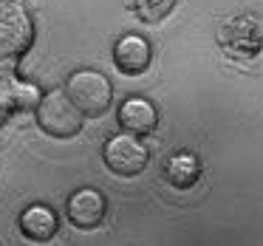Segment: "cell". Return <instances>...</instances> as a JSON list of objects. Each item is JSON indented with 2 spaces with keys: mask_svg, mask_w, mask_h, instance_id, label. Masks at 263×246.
I'll list each match as a JSON object with an SVG mask.
<instances>
[{
  "mask_svg": "<svg viewBox=\"0 0 263 246\" xmlns=\"http://www.w3.org/2000/svg\"><path fill=\"white\" fill-rule=\"evenodd\" d=\"M65 93L85 116L105 113L114 99V88H110L108 77L99 71H77L65 85Z\"/></svg>",
  "mask_w": 263,
  "mask_h": 246,
  "instance_id": "1",
  "label": "cell"
},
{
  "mask_svg": "<svg viewBox=\"0 0 263 246\" xmlns=\"http://www.w3.org/2000/svg\"><path fill=\"white\" fill-rule=\"evenodd\" d=\"M37 122L46 133L57 139H71L82 127V110L68 99V93H48L37 105Z\"/></svg>",
  "mask_w": 263,
  "mask_h": 246,
  "instance_id": "2",
  "label": "cell"
},
{
  "mask_svg": "<svg viewBox=\"0 0 263 246\" xmlns=\"http://www.w3.org/2000/svg\"><path fill=\"white\" fill-rule=\"evenodd\" d=\"M31 40V20L17 3H0V63L26 51Z\"/></svg>",
  "mask_w": 263,
  "mask_h": 246,
  "instance_id": "3",
  "label": "cell"
},
{
  "mask_svg": "<svg viewBox=\"0 0 263 246\" xmlns=\"http://www.w3.org/2000/svg\"><path fill=\"white\" fill-rule=\"evenodd\" d=\"M105 164L116 176H139L147 167V147L133 133L114 136L105 144Z\"/></svg>",
  "mask_w": 263,
  "mask_h": 246,
  "instance_id": "4",
  "label": "cell"
},
{
  "mask_svg": "<svg viewBox=\"0 0 263 246\" xmlns=\"http://www.w3.org/2000/svg\"><path fill=\"white\" fill-rule=\"evenodd\" d=\"M68 218L80 229H93L105 218V198L97 190H80L68 198Z\"/></svg>",
  "mask_w": 263,
  "mask_h": 246,
  "instance_id": "5",
  "label": "cell"
},
{
  "mask_svg": "<svg viewBox=\"0 0 263 246\" xmlns=\"http://www.w3.org/2000/svg\"><path fill=\"white\" fill-rule=\"evenodd\" d=\"M114 60L119 65V71H125V74H142L150 65V43L139 34L122 37L114 48Z\"/></svg>",
  "mask_w": 263,
  "mask_h": 246,
  "instance_id": "6",
  "label": "cell"
},
{
  "mask_svg": "<svg viewBox=\"0 0 263 246\" xmlns=\"http://www.w3.org/2000/svg\"><path fill=\"white\" fill-rule=\"evenodd\" d=\"M119 125L133 136H147L159 125V113L147 99H127L119 108Z\"/></svg>",
  "mask_w": 263,
  "mask_h": 246,
  "instance_id": "7",
  "label": "cell"
},
{
  "mask_svg": "<svg viewBox=\"0 0 263 246\" xmlns=\"http://www.w3.org/2000/svg\"><path fill=\"white\" fill-rule=\"evenodd\" d=\"M20 229L29 240H37V243H46V240L54 238L57 232V215L46 206H29V210L20 215Z\"/></svg>",
  "mask_w": 263,
  "mask_h": 246,
  "instance_id": "8",
  "label": "cell"
},
{
  "mask_svg": "<svg viewBox=\"0 0 263 246\" xmlns=\"http://www.w3.org/2000/svg\"><path fill=\"white\" fill-rule=\"evenodd\" d=\"M164 173H167V181H170L173 187L187 190V187H193V184L198 181L201 164H198V159H195L193 153H178V156L170 159V164H167Z\"/></svg>",
  "mask_w": 263,
  "mask_h": 246,
  "instance_id": "9",
  "label": "cell"
},
{
  "mask_svg": "<svg viewBox=\"0 0 263 246\" xmlns=\"http://www.w3.org/2000/svg\"><path fill=\"white\" fill-rule=\"evenodd\" d=\"M176 0H136V12L144 23H159L173 12Z\"/></svg>",
  "mask_w": 263,
  "mask_h": 246,
  "instance_id": "10",
  "label": "cell"
},
{
  "mask_svg": "<svg viewBox=\"0 0 263 246\" xmlns=\"http://www.w3.org/2000/svg\"><path fill=\"white\" fill-rule=\"evenodd\" d=\"M0 3H3V0H0Z\"/></svg>",
  "mask_w": 263,
  "mask_h": 246,
  "instance_id": "11",
  "label": "cell"
}]
</instances>
